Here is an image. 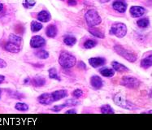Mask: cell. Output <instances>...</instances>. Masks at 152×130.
<instances>
[{"label": "cell", "instance_id": "6da1fadb", "mask_svg": "<svg viewBox=\"0 0 152 130\" xmlns=\"http://www.w3.org/2000/svg\"><path fill=\"white\" fill-rule=\"evenodd\" d=\"M59 65L64 69H69L74 67L77 64V59L72 54L68 51H63L59 55L58 59Z\"/></svg>", "mask_w": 152, "mask_h": 130}, {"label": "cell", "instance_id": "7a4b0ae2", "mask_svg": "<svg viewBox=\"0 0 152 130\" xmlns=\"http://www.w3.org/2000/svg\"><path fill=\"white\" fill-rule=\"evenodd\" d=\"M113 101L115 102L116 106H118L120 107L125 110H129V111H136L138 109L134 103L130 102L129 100L126 99V98L122 94V93H116L114 98H113Z\"/></svg>", "mask_w": 152, "mask_h": 130}, {"label": "cell", "instance_id": "3957f363", "mask_svg": "<svg viewBox=\"0 0 152 130\" xmlns=\"http://www.w3.org/2000/svg\"><path fill=\"white\" fill-rule=\"evenodd\" d=\"M85 20H86L87 25L90 28L95 27L97 25H100L102 22L101 16L95 9L88 10L86 13L85 14Z\"/></svg>", "mask_w": 152, "mask_h": 130}, {"label": "cell", "instance_id": "277c9868", "mask_svg": "<svg viewBox=\"0 0 152 130\" xmlns=\"http://www.w3.org/2000/svg\"><path fill=\"white\" fill-rule=\"evenodd\" d=\"M113 49L117 55L121 56L124 59H126L129 62L134 63L136 62L137 59V56L135 53L132 52L129 50L126 49L125 47H122L121 45H115L113 47Z\"/></svg>", "mask_w": 152, "mask_h": 130}, {"label": "cell", "instance_id": "5b68a950", "mask_svg": "<svg viewBox=\"0 0 152 130\" xmlns=\"http://www.w3.org/2000/svg\"><path fill=\"white\" fill-rule=\"evenodd\" d=\"M120 84L122 86L126 87L129 90H137L141 85V81L135 77L124 76L121 78Z\"/></svg>", "mask_w": 152, "mask_h": 130}, {"label": "cell", "instance_id": "8992f818", "mask_svg": "<svg viewBox=\"0 0 152 130\" xmlns=\"http://www.w3.org/2000/svg\"><path fill=\"white\" fill-rule=\"evenodd\" d=\"M109 34L111 35H114L118 38H122L125 37V35L127 34V26L125 24L121 22L115 23L111 27Z\"/></svg>", "mask_w": 152, "mask_h": 130}, {"label": "cell", "instance_id": "52a82bcc", "mask_svg": "<svg viewBox=\"0 0 152 130\" xmlns=\"http://www.w3.org/2000/svg\"><path fill=\"white\" fill-rule=\"evenodd\" d=\"M45 45H46V40L42 36L35 35V36L31 37L30 46H31L32 48L37 49V48H40V47H44Z\"/></svg>", "mask_w": 152, "mask_h": 130}, {"label": "cell", "instance_id": "ba28073f", "mask_svg": "<svg viewBox=\"0 0 152 130\" xmlns=\"http://www.w3.org/2000/svg\"><path fill=\"white\" fill-rule=\"evenodd\" d=\"M146 12V10L141 6H132L129 9V13L132 17L138 18L142 16Z\"/></svg>", "mask_w": 152, "mask_h": 130}, {"label": "cell", "instance_id": "9c48e42d", "mask_svg": "<svg viewBox=\"0 0 152 130\" xmlns=\"http://www.w3.org/2000/svg\"><path fill=\"white\" fill-rule=\"evenodd\" d=\"M37 101L42 105H50L54 102L51 93H44L37 97Z\"/></svg>", "mask_w": 152, "mask_h": 130}, {"label": "cell", "instance_id": "30bf717a", "mask_svg": "<svg viewBox=\"0 0 152 130\" xmlns=\"http://www.w3.org/2000/svg\"><path fill=\"white\" fill-rule=\"evenodd\" d=\"M89 64L92 68H98L105 64L106 59L102 57H93L89 59Z\"/></svg>", "mask_w": 152, "mask_h": 130}, {"label": "cell", "instance_id": "8fae6325", "mask_svg": "<svg viewBox=\"0 0 152 130\" xmlns=\"http://www.w3.org/2000/svg\"><path fill=\"white\" fill-rule=\"evenodd\" d=\"M90 85L95 90H99L103 86V81L102 79L97 75H94L90 77Z\"/></svg>", "mask_w": 152, "mask_h": 130}, {"label": "cell", "instance_id": "7c38bea8", "mask_svg": "<svg viewBox=\"0 0 152 130\" xmlns=\"http://www.w3.org/2000/svg\"><path fill=\"white\" fill-rule=\"evenodd\" d=\"M47 83V81L46 79L43 77H41V76H37V77H34L33 78H30V85H32L33 86L37 87V88H39V87L44 86Z\"/></svg>", "mask_w": 152, "mask_h": 130}, {"label": "cell", "instance_id": "4fadbf2b", "mask_svg": "<svg viewBox=\"0 0 152 130\" xmlns=\"http://www.w3.org/2000/svg\"><path fill=\"white\" fill-rule=\"evenodd\" d=\"M51 95H52L54 102H57V101H59V100L64 99V98H67L68 97V91L66 90H56V91L51 93Z\"/></svg>", "mask_w": 152, "mask_h": 130}, {"label": "cell", "instance_id": "5bb4252c", "mask_svg": "<svg viewBox=\"0 0 152 130\" xmlns=\"http://www.w3.org/2000/svg\"><path fill=\"white\" fill-rule=\"evenodd\" d=\"M37 19L41 23H47V22L50 21V19H51V16H50V13L47 10H42V11L38 12Z\"/></svg>", "mask_w": 152, "mask_h": 130}, {"label": "cell", "instance_id": "9a60e30c", "mask_svg": "<svg viewBox=\"0 0 152 130\" xmlns=\"http://www.w3.org/2000/svg\"><path fill=\"white\" fill-rule=\"evenodd\" d=\"M112 8L120 13H124L127 10V4L122 1H115L112 3Z\"/></svg>", "mask_w": 152, "mask_h": 130}, {"label": "cell", "instance_id": "2e32d148", "mask_svg": "<svg viewBox=\"0 0 152 130\" xmlns=\"http://www.w3.org/2000/svg\"><path fill=\"white\" fill-rule=\"evenodd\" d=\"M5 50L10 53L17 54V53L20 51V45L13 43V42H7L6 45H5Z\"/></svg>", "mask_w": 152, "mask_h": 130}, {"label": "cell", "instance_id": "e0dca14e", "mask_svg": "<svg viewBox=\"0 0 152 130\" xmlns=\"http://www.w3.org/2000/svg\"><path fill=\"white\" fill-rule=\"evenodd\" d=\"M112 67L114 71L118 72H129V69L125 65L122 64L117 61H112Z\"/></svg>", "mask_w": 152, "mask_h": 130}, {"label": "cell", "instance_id": "ac0fdd59", "mask_svg": "<svg viewBox=\"0 0 152 130\" xmlns=\"http://www.w3.org/2000/svg\"><path fill=\"white\" fill-rule=\"evenodd\" d=\"M57 33H58V29H57V27L55 25H50L47 27L46 34H47V36L48 37H50V38L56 37V35H57Z\"/></svg>", "mask_w": 152, "mask_h": 130}, {"label": "cell", "instance_id": "d6986e66", "mask_svg": "<svg viewBox=\"0 0 152 130\" xmlns=\"http://www.w3.org/2000/svg\"><path fill=\"white\" fill-rule=\"evenodd\" d=\"M64 42L68 47H72L77 43V38L72 35H66L64 37Z\"/></svg>", "mask_w": 152, "mask_h": 130}, {"label": "cell", "instance_id": "ffe728a7", "mask_svg": "<svg viewBox=\"0 0 152 130\" xmlns=\"http://www.w3.org/2000/svg\"><path fill=\"white\" fill-rule=\"evenodd\" d=\"M99 72L102 77H112L115 75V71L112 68H102L100 69Z\"/></svg>", "mask_w": 152, "mask_h": 130}, {"label": "cell", "instance_id": "44dd1931", "mask_svg": "<svg viewBox=\"0 0 152 130\" xmlns=\"http://www.w3.org/2000/svg\"><path fill=\"white\" fill-rule=\"evenodd\" d=\"M42 28H43V25L39 21L33 20L30 24V29L33 33H37V32L40 31Z\"/></svg>", "mask_w": 152, "mask_h": 130}, {"label": "cell", "instance_id": "7402d4cb", "mask_svg": "<svg viewBox=\"0 0 152 130\" xmlns=\"http://www.w3.org/2000/svg\"><path fill=\"white\" fill-rule=\"evenodd\" d=\"M89 33L94 37H98V38H104L105 37V34H103L100 29L94 28V27L89 28Z\"/></svg>", "mask_w": 152, "mask_h": 130}, {"label": "cell", "instance_id": "603a6c76", "mask_svg": "<svg viewBox=\"0 0 152 130\" xmlns=\"http://www.w3.org/2000/svg\"><path fill=\"white\" fill-rule=\"evenodd\" d=\"M152 56L151 55H150L148 57H146L145 59H143L141 61V67L144 69H147L151 67L152 65Z\"/></svg>", "mask_w": 152, "mask_h": 130}, {"label": "cell", "instance_id": "cb8c5ba5", "mask_svg": "<svg viewBox=\"0 0 152 130\" xmlns=\"http://www.w3.org/2000/svg\"><path fill=\"white\" fill-rule=\"evenodd\" d=\"M48 75H49V77L53 80H56V81H61V78L58 74V72L56 70V68H51L48 70Z\"/></svg>", "mask_w": 152, "mask_h": 130}, {"label": "cell", "instance_id": "d4e9b609", "mask_svg": "<svg viewBox=\"0 0 152 130\" xmlns=\"http://www.w3.org/2000/svg\"><path fill=\"white\" fill-rule=\"evenodd\" d=\"M100 112L102 114H115V111L109 104H104L100 107Z\"/></svg>", "mask_w": 152, "mask_h": 130}, {"label": "cell", "instance_id": "484cf974", "mask_svg": "<svg viewBox=\"0 0 152 130\" xmlns=\"http://www.w3.org/2000/svg\"><path fill=\"white\" fill-rule=\"evenodd\" d=\"M35 56L40 59H47L49 58V52L47 51L46 50H39L35 52Z\"/></svg>", "mask_w": 152, "mask_h": 130}, {"label": "cell", "instance_id": "4316f807", "mask_svg": "<svg viewBox=\"0 0 152 130\" xmlns=\"http://www.w3.org/2000/svg\"><path fill=\"white\" fill-rule=\"evenodd\" d=\"M7 92H8L9 96L11 97V98H12V99H19V100L25 99V94H23L22 93H20V92L16 91V90H8V91H7Z\"/></svg>", "mask_w": 152, "mask_h": 130}, {"label": "cell", "instance_id": "83f0119b", "mask_svg": "<svg viewBox=\"0 0 152 130\" xmlns=\"http://www.w3.org/2000/svg\"><path fill=\"white\" fill-rule=\"evenodd\" d=\"M15 109L16 111H19V112H28V105L26 104L25 102H17L16 105H15Z\"/></svg>", "mask_w": 152, "mask_h": 130}, {"label": "cell", "instance_id": "f1b7e54d", "mask_svg": "<svg viewBox=\"0 0 152 130\" xmlns=\"http://www.w3.org/2000/svg\"><path fill=\"white\" fill-rule=\"evenodd\" d=\"M137 25L141 28H147L150 25V20L148 18H142L137 21Z\"/></svg>", "mask_w": 152, "mask_h": 130}, {"label": "cell", "instance_id": "f546056e", "mask_svg": "<svg viewBox=\"0 0 152 130\" xmlns=\"http://www.w3.org/2000/svg\"><path fill=\"white\" fill-rule=\"evenodd\" d=\"M8 42H11L18 44V45L21 46L22 38L20 37L17 36V35H16V34H11L9 35V37H8Z\"/></svg>", "mask_w": 152, "mask_h": 130}, {"label": "cell", "instance_id": "4dcf8cb0", "mask_svg": "<svg viewBox=\"0 0 152 130\" xmlns=\"http://www.w3.org/2000/svg\"><path fill=\"white\" fill-rule=\"evenodd\" d=\"M97 42L94 40H92V39H89L85 42L84 43V47L86 49H91V48H94V47H96Z\"/></svg>", "mask_w": 152, "mask_h": 130}, {"label": "cell", "instance_id": "1f68e13d", "mask_svg": "<svg viewBox=\"0 0 152 130\" xmlns=\"http://www.w3.org/2000/svg\"><path fill=\"white\" fill-rule=\"evenodd\" d=\"M36 4V1L35 0H24L23 3V6L25 7L27 9H30L32 7H34Z\"/></svg>", "mask_w": 152, "mask_h": 130}, {"label": "cell", "instance_id": "d6a6232c", "mask_svg": "<svg viewBox=\"0 0 152 130\" xmlns=\"http://www.w3.org/2000/svg\"><path fill=\"white\" fill-rule=\"evenodd\" d=\"M66 107H68V105H67L66 103H64V104H60V105L54 106L50 110L54 112H61L63 109L65 108Z\"/></svg>", "mask_w": 152, "mask_h": 130}, {"label": "cell", "instance_id": "836d02e7", "mask_svg": "<svg viewBox=\"0 0 152 130\" xmlns=\"http://www.w3.org/2000/svg\"><path fill=\"white\" fill-rule=\"evenodd\" d=\"M72 96L74 97L75 99H79L83 96V91L81 89H77L72 92Z\"/></svg>", "mask_w": 152, "mask_h": 130}, {"label": "cell", "instance_id": "e575fe53", "mask_svg": "<svg viewBox=\"0 0 152 130\" xmlns=\"http://www.w3.org/2000/svg\"><path fill=\"white\" fill-rule=\"evenodd\" d=\"M68 106H71V107H74V106H77L80 104V102H78L77 99H68L65 102Z\"/></svg>", "mask_w": 152, "mask_h": 130}, {"label": "cell", "instance_id": "d590c367", "mask_svg": "<svg viewBox=\"0 0 152 130\" xmlns=\"http://www.w3.org/2000/svg\"><path fill=\"white\" fill-rule=\"evenodd\" d=\"M77 67L80 69H82V70H85V69H86V65L85 64L83 61H80V62H78Z\"/></svg>", "mask_w": 152, "mask_h": 130}, {"label": "cell", "instance_id": "8d00e7d4", "mask_svg": "<svg viewBox=\"0 0 152 130\" xmlns=\"http://www.w3.org/2000/svg\"><path fill=\"white\" fill-rule=\"evenodd\" d=\"M7 66V64L5 60L0 59V68H5Z\"/></svg>", "mask_w": 152, "mask_h": 130}, {"label": "cell", "instance_id": "74e56055", "mask_svg": "<svg viewBox=\"0 0 152 130\" xmlns=\"http://www.w3.org/2000/svg\"><path fill=\"white\" fill-rule=\"evenodd\" d=\"M66 114H76L77 113V111L75 109H69L68 111L65 112Z\"/></svg>", "mask_w": 152, "mask_h": 130}, {"label": "cell", "instance_id": "f35d334b", "mask_svg": "<svg viewBox=\"0 0 152 130\" xmlns=\"http://www.w3.org/2000/svg\"><path fill=\"white\" fill-rule=\"evenodd\" d=\"M30 83V77H26L24 80V85H28Z\"/></svg>", "mask_w": 152, "mask_h": 130}, {"label": "cell", "instance_id": "ab89813d", "mask_svg": "<svg viewBox=\"0 0 152 130\" xmlns=\"http://www.w3.org/2000/svg\"><path fill=\"white\" fill-rule=\"evenodd\" d=\"M3 10H4V5L3 3H0V14H2L3 12Z\"/></svg>", "mask_w": 152, "mask_h": 130}, {"label": "cell", "instance_id": "60d3db41", "mask_svg": "<svg viewBox=\"0 0 152 130\" xmlns=\"http://www.w3.org/2000/svg\"><path fill=\"white\" fill-rule=\"evenodd\" d=\"M4 81H5V77L3 75H0V84L3 83Z\"/></svg>", "mask_w": 152, "mask_h": 130}, {"label": "cell", "instance_id": "b9f144b4", "mask_svg": "<svg viewBox=\"0 0 152 130\" xmlns=\"http://www.w3.org/2000/svg\"><path fill=\"white\" fill-rule=\"evenodd\" d=\"M151 110H150L148 112H142V114H151Z\"/></svg>", "mask_w": 152, "mask_h": 130}, {"label": "cell", "instance_id": "7bdbcfd3", "mask_svg": "<svg viewBox=\"0 0 152 130\" xmlns=\"http://www.w3.org/2000/svg\"><path fill=\"white\" fill-rule=\"evenodd\" d=\"M1 95H2V90L0 89V99H1Z\"/></svg>", "mask_w": 152, "mask_h": 130}, {"label": "cell", "instance_id": "ee69618b", "mask_svg": "<svg viewBox=\"0 0 152 130\" xmlns=\"http://www.w3.org/2000/svg\"><path fill=\"white\" fill-rule=\"evenodd\" d=\"M61 1H64V0H61Z\"/></svg>", "mask_w": 152, "mask_h": 130}]
</instances>
